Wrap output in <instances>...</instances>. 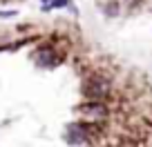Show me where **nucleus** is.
Instances as JSON below:
<instances>
[{
    "instance_id": "nucleus-2",
    "label": "nucleus",
    "mask_w": 152,
    "mask_h": 147,
    "mask_svg": "<svg viewBox=\"0 0 152 147\" xmlns=\"http://www.w3.org/2000/svg\"><path fill=\"white\" fill-rule=\"evenodd\" d=\"M36 60H38V65H52L54 60H56V58H54V51L52 49H38L36 51Z\"/></svg>"
},
{
    "instance_id": "nucleus-3",
    "label": "nucleus",
    "mask_w": 152,
    "mask_h": 147,
    "mask_svg": "<svg viewBox=\"0 0 152 147\" xmlns=\"http://www.w3.org/2000/svg\"><path fill=\"white\" fill-rule=\"evenodd\" d=\"M67 5V0H54L52 5H45V9H52V7H65Z\"/></svg>"
},
{
    "instance_id": "nucleus-1",
    "label": "nucleus",
    "mask_w": 152,
    "mask_h": 147,
    "mask_svg": "<svg viewBox=\"0 0 152 147\" xmlns=\"http://www.w3.org/2000/svg\"><path fill=\"white\" fill-rule=\"evenodd\" d=\"M107 89H110V83L103 80V78H99V76H94V78L90 80V85H87V96L99 98V96H103Z\"/></svg>"
}]
</instances>
